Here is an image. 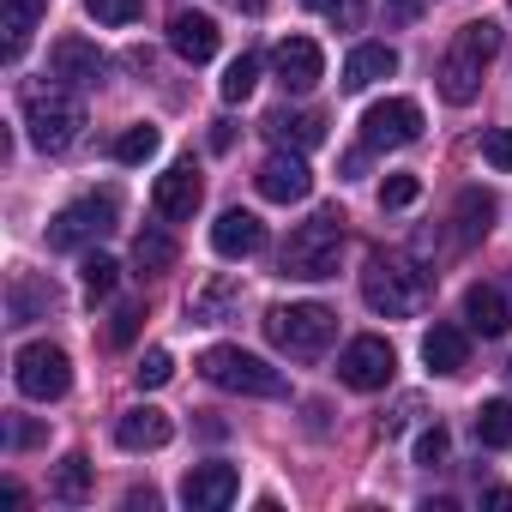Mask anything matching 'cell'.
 Instances as JSON below:
<instances>
[{"label": "cell", "instance_id": "5b68a950", "mask_svg": "<svg viewBox=\"0 0 512 512\" xmlns=\"http://www.w3.org/2000/svg\"><path fill=\"white\" fill-rule=\"evenodd\" d=\"M266 338H272L284 356L314 362V356L332 350V338H338V314L320 308V302H290V308H272V314H266Z\"/></svg>", "mask_w": 512, "mask_h": 512}, {"label": "cell", "instance_id": "d6986e66", "mask_svg": "<svg viewBox=\"0 0 512 512\" xmlns=\"http://www.w3.org/2000/svg\"><path fill=\"white\" fill-rule=\"evenodd\" d=\"M43 13H49V0H0V61H19L25 49H31V31L43 25Z\"/></svg>", "mask_w": 512, "mask_h": 512}, {"label": "cell", "instance_id": "ac0fdd59", "mask_svg": "<svg viewBox=\"0 0 512 512\" xmlns=\"http://www.w3.org/2000/svg\"><path fill=\"white\" fill-rule=\"evenodd\" d=\"M115 440H121L127 452H157V446L175 440V422H169L157 404H139V410H127V416L115 422Z\"/></svg>", "mask_w": 512, "mask_h": 512}, {"label": "cell", "instance_id": "e0dca14e", "mask_svg": "<svg viewBox=\"0 0 512 512\" xmlns=\"http://www.w3.org/2000/svg\"><path fill=\"white\" fill-rule=\"evenodd\" d=\"M217 43H223V31H217V19L211 13H175L169 19V49L181 55V61H211L217 55Z\"/></svg>", "mask_w": 512, "mask_h": 512}, {"label": "cell", "instance_id": "ffe728a7", "mask_svg": "<svg viewBox=\"0 0 512 512\" xmlns=\"http://www.w3.org/2000/svg\"><path fill=\"white\" fill-rule=\"evenodd\" d=\"M392 73H398V49H392V43H356L338 85H344V91H368V85H380V79H392Z\"/></svg>", "mask_w": 512, "mask_h": 512}, {"label": "cell", "instance_id": "52a82bcc", "mask_svg": "<svg viewBox=\"0 0 512 512\" xmlns=\"http://www.w3.org/2000/svg\"><path fill=\"white\" fill-rule=\"evenodd\" d=\"M115 217H121V199H115V193H85V199H73L67 211H55L49 247H55V253H79V247L103 241V235L115 229Z\"/></svg>", "mask_w": 512, "mask_h": 512}, {"label": "cell", "instance_id": "e575fe53", "mask_svg": "<svg viewBox=\"0 0 512 512\" xmlns=\"http://www.w3.org/2000/svg\"><path fill=\"white\" fill-rule=\"evenodd\" d=\"M416 199H422V181H416V175H386V181H380V205H386V211H404V205H416Z\"/></svg>", "mask_w": 512, "mask_h": 512}, {"label": "cell", "instance_id": "7bdbcfd3", "mask_svg": "<svg viewBox=\"0 0 512 512\" xmlns=\"http://www.w3.org/2000/svg\"><path fill=\"white\" fill-rule=\"evenodd\" d=\"M302 7H314V13H332V7H338V0H302Z\"/></svg>", "mask_w": 512, "mask_h": 512}, {"label": "cell", "instance_id": "44dd1931", "mask_svg": "<svg viewBox=\"0 0 512 512\" xmlns=\"http://www.w3.org/2000/svg\"><path fill=\"white\" fill-rule=\"evenodd\" d=\"M61 308V290L49 284V278H13V290H7V314H13V326H31V320H49Z\"/></svg>", "mask_w": 512, "mask_h": 512}, {"label": "cell", "instance_id": "60d3db41", "mask_svg": "<svg viewBox=\"0 0 512 512\" xmlns=\"http://www.w3.org/2000/svg\"><path fill=\"white\" fill-rule=\"evenodd\" d=\"M392 13H398V19H416V13H422V0H392Z\"/></svg>", "mask_w": 512, "mask_h": 512}, {"label": "cell", "instance_id": "5bb4252c", "mask_svg": "<svg viewBox=\"0 0 512 512\" xmlns=\"http://www.w3.org/2000/svg\"><path fill=\"white\" fill-rule=\"evenodd\" d=\"M199 199H205V181H199L193 163H169V169L157 175V187H151V205H157V217H169V223H187V217L199 211Z\"/></svg>", "mask_w": 512, "mask_h": 512}, {"label": "cell", "instance_id": "2e32d148", "mask_svg": "<svg viewBox=\"0 0 512 512\" xmlns=\"http://www.w3.org/2000/svg\"><path fill=\"white\" fill-rule=\"evenodd\" d=\"M211 247H217V260H253V253L266 247V223L235 205V211H223L211 223Z\"/></svg>", "mask_w": 512, "mask_h": 512}, {"label": "cell", "instance_id": "74e56055", "mask_svg": "<svg viewBox=\"0 0 512 512\" xmlns=\"http://www.w3.org/2000/svg\"><path fill=\"white\" fill-rule=\"evenodd\" d=\"M133 326H139V308H115V320H109V344H127Z\"/></svg>", "mask_w": 512, "mask_h": 512}, {"label": "cell", "instance_id": "8992f818", "mask_svg": "<svg viewBox=\"0 0 512 512\" xmlns=\"http://www.w3.org/2000/svg\"><path fill=\"white\" fill-rule=\"evenodd\" d=\"M199 374L217 386V392H241V398H284V374L260 356H247L235 344H211L199 356Z\"/></svg>", "mask_w": 512, "mask_h": 512}, {"label": "cell", "instance_id": "836d02e7", "mask_svg": "<svg viewBox=\"0 0 512 512\" xmlns=\"http://www.w3.org/2000/svg\"><path fill=\"white\" fill-rule=\"evenodd\" d=\"M85 13H91L97 25H133V19L145 13V0H85Z\"/></svg>", "mask_w": 512, "mask_h": 512}, {"label": "cell", "instance_id": "cb8c5ba5", "mask_svg": "<svg viewBox=\"0 0 512 512\" xmlns=\"http://www.w3.org/2000/svg\"><path fill=\"white\" fill-rule=\"evenodd\" d=\"M266 133H272L284 151H314V145L326 139V121L308 115V109H272V115H266Z\"/></svg>", "mask_w": 512, "mask_h": 512}, {"label": "cell", "instance_id": "277c9868", "mask_svg": "<svg viewBox=\"0 0 512 512\" xmlns=\"http://www.w3.org/2000/svg\"><path fill=\"white\" fill-rule=\"evenodd\" d=\"M362 302L386 320H410L428 302V272H416L404 253H368L362 266Z\"/></svg>", "mask_w": 512, "mask_h": 512}, {"label": "cell", "instance_id": "d6a6232c", "mask_svg": "<svg viewBox=\"0 0 512 512\" xmlns=\"http://www.w3.org/2000/svg\"><path fill=\"white\" fill-rule=\"evenodd\" d=\"M133 380H139L145 392L169 386V380H175V356H169V350H145V356H139V368H133Z\"/></svg>", "mask_w": 512, "mask_h": 512}, {"label": "cell", "instance_id": "83f0119b", "mask_svg": "<svg viewBox=\"0 0 512 512\" xmlns=\"http://www.w3.org/2000/svg\"><path fill=\"white\" fill-rule=\"evenodd\" d=\"M133 266H139V278H157V272H169V266H175V241H169L163 229H145V235L133 241Z\"/></svg>", "mask_w": 512, "mask_h": 512}, {"label": "cell", "instance_id": "f35d334b", "mask_svg": "<svg viewBox=\"0 0 512 512\" xmlns=\"http://www.w3.org/2000/svg\"><path fill=\"white\" fill-rule=\"evenodd\" d=\"M482 506H494V512H512V488H482Z\"/></svg>", "mask_w": 512, "mask_h": 512}, {"label": "cell", "instance_id": "4dcf8cb0", "mask_svg": "<svg viewBox=\"0 0 512 512\" xmlns=\"http://www.w3.org/2000/svg\"><path fill=\"white\" fill-rule=\"evenodd\" d=\"M253 85H260V61H253V55L229 61V73H223V103H247Z\"/></svg>", "mask_w": 512, "mask_h": 512}, {"label": "cell", "instance_id": "1f68e13d", "mask_svg": "<svg viewBox=\"0 0 512 512\" xmlns=\"http://www.w3.org/2000/svg\"><path fill=\"white\" fill-rule=\"evenodd\" d=\"M79 278H85V296L97 302V296H109V290H115V278H121V266L109 260V253H85V266H79Z\"/></svg>", "mask_w": 512, "mask_h": 512}, {"label": "cell", "instance_id": "d4e9b609", "mask_svg": "<svg viewBox=\"0 0 512 512\" xmlns=\"http://www.w3.org/2000/svg\"><path fill=\"white\" fill-rule=\"evenodd\" d=\"M235 302H241V284L235 278H211V284H199L187 296V314H193V326H217V320H229Z\"/></svg>", "mask_w": 512, "mask_h": 512}, {"label": "cell", "instance_id": "484cf974", "mask_svg": "<svg viewBox=\"0 0 512 512\" xmlns=\"http://www.w3.org/2000/svg\"><path fill=\"white\" fill-rule=\"evenodd\" d=\"M458 247H470V241H482L488 229H494V193H482V187H464L458 193Z\"/></svg>", "mask_w": 512, "mask_h": 512}, {"label": "cell", "instance_id": "4316f807", "mask_svg": "<svg viewBox=\"0 0 512 512\" xmlns=\"http://www.w3.org/2000/svg\"><path fill=\"white\" fill-rule=\"evenodd\" d=\"M49 494H55V500H67V506H85V500H91V458H85V452H67V458L55 464Z\"/></svg>", "mask_w": 512, "mask_h": 512}, {"label": "cell", "instance_id": "8d00e7d4", "mask_svg": "<svg viewBox=\"0 0 512 512\" xmlns=\"http://www.w3.org/2000/svg\"><path fill=\"white\" fill-rule=\"evenodd\" d=\"M446 446H452V440H446V428H440V422H434V428H422V440H416V464H428V470H434V464H446Z\"/></svg>", "mask_w": 512, "mask_h": 512}, {"label": "cell", "instance_id": "3957f363", "mask_svg": "<svg viewBox=\"0 0 512 512\" xmlns=\"http://www.w3.org/2000/svg\"><path fill=\"white\" fill-rule=\"evenodd\" d=\"M500 25L494 19H470V25H458L452 31V43H446V55H440V73H434V85H440V97L446 103H470L476 91H482V67L500 55Z\"/></svg>", "mask_w": 512, "mask_h": 512}, {"label": "cell", "instance_id": "b9f144b4", "mask_svg": "<svg viewBox=\"0 0 512 512\" xmlns=\"http://www.w3.org/2000/svg\"><path fill=\"white\" fill-rule=\"evenodd\" d=\"M229 7H241V13H266L272 0H229Z\"/></svg>", "mask_w": 512, "mask_h": 512}, {"label": "cell", "instance_id": "6da1fadb", "mask_svg": "<svg viewBox=\"0 0 512 512\" xmlns=\"http://www.w3.org/2000/svg\"><path fill=\"white\" fill-rule=\"evenodd\" d=\"M19 115H25L31 145L49 151V157L73 151L79 133H85V103H79L73 85H61V79H31V85L19 91Z\"/></svg>", "mask_w": 512, "mask_h": 512}, {"label": "cell", "instance_id": "7402d4cb", "mask_svg": "<svg viewBox=\"0 0 512 512\" xmlns=\"http://www.w3.org/2000/svg\"><path fill=\"white\" fill-rule=\"evenodd\" d=\"M464 320H470V332H482V338H506L512 308H506V296H500L494 284H470V290H464Z\"/></svg>", "mask_w": 512, "mask_h": 512}, {"label": "cell", "instance_id": "ba28073f", "mask_svg": "<svg viewBox=\"0 0 512 512\" xmlns=\"http://www.w3.org/2000/svg\"><path fill=\"white\" fill-rule=\"evenodd\" d=\"M13 386H19L25 398H37V404L67 398V386H73L67 350H61V344H25V350L13 356Z\"/></svg>", "mask_w": 512, "mask_h": 512}, {"label": "cell", "instance_id": "ab89813d", "mask_svg": "<svg viewBox=\"0 0 512 512\" xmlns=\"http://www.w3.org/2000/svg\"><path fill=\"white\" fill-rule=\"evenodd\" d=\"M332 19H344V25H356V19H362V0H338V7H332Z\"/></svg>", "mask_w": 512, "mask_h": 512}, {"label": "cell", "instance_id": "7a4b0ae2", "mask_svg": "<svg viewBox=\"0 0 512 512\" xmlns=\"http://www.w3.org/2000/svg\"><path fill=\"white\" fill-rule=\"evenodd\" d=\"M344 211L338 205H320L308 223H296L290 229V241H284V260H278V272L284 278H296V284H320V278H338V253H344Z\"/></svg>", "mask_w": 512, "mask_h": 512}, {"label": "cell", "instance_id": "9a60e30c", "mask_svg": "<svg viewBox=\"0 0 512 512\" xmlns=\"http://www.w3.org/2000/svg\"><path fill=\"white\" fill-rule=\"evenodd\" d=\"M235 494H241L235 464H193V470L181 476V500H187L193 512H223Z\"/></svg>", "mask_w": 512, "mask_h": 512}, {"label": "cell", "instance_id": "7c38bea8", "mask_svg": "<svg viewBox=\"0 0 512 512\" xmlns=\"http://www.w3.org/2000/svg\"><path fill=\"white\" fill-rule=\"evenodd\" d=\"M272 73H278V85L284 91H314L320 79H326V55H320V43L314 37H284L278 49H272Z\"/></svg>", "mask_w": 512, "mask_h": 512}, {"label": "cell", "instance_id": "d590c367", "mask_svg": "<svg viewBox=\"0 0 512 512\" xmlns=\"http://www.w3.org/2000/svg\"><path fill=\"white\" fill-rule=\"evenodd\" d=\"M482 163L500 169V175L512 169V127H488V133H482Z\"/></svg>", "mask_w": 512, "mask_h": 512}, {"label": "cell", "instance_id": "4fadbf2b", "mask_svg": "<svg viewBox=\"0 0 512 512\" xmlns=\"http://www.w3.org/2000/svg\"><path fill=\"white\" fill-rule=\"evenodd\" d=\"M49 73H55L61 85H73V91H91V85H103L109 61H103L97 43H85V37H61V43L49 49Z\"/></svg>", "mask_w": 512, "mask_h": 512}, {"label": "cell", "instance_id": "f546056e", "mask_svg": "<svg viewBox=\"0 0 512 512\" xmlns=\"http://www.w3.org/2000/svg\"><path fill=\"white\" fill-rule=\"evenodd\" d=\"M157 145H163V133H157L151 121H139V127H127V133L115 139V163H127V169H133V163H151Z\"/></svg>", "mask_w": 512, "mask_h": 512}, {"label": "cell", "instance_id": "30bf717a", "mask_svg": "<svg viewBox=\"0 0 512 512\" xmlns=\"http://www.w3.org/2000/svg\"><path fill=\"white\" fill-rule=\"evenodd\" d=\"M392 374H398V356H392L386 338H350L344 356H338V380L350 392H386Z\"/></svg>", "mask_w": 512, "mask_h": 512}, {"label": "cell", "instance_id": "f1b7e54d", "mask_svg": "<svg viewBox=\"0 0 512 512\" xmlns=\"http://www.w3.org/2000/svg\"><path fill=\"white\" fill-rule=\"evenodd\" d=\"M476 440L494 446V452L512 446V404H506V398H488V404L476 410Z\"/></svg>", "mask_w": 512, "mask_h": 512}, {"label": "cell", "instance_id": "603a6c76", "mask_svg": "<svg viewBox=\"0 0 512 512\" xmlns=\"http://www.w3.org/2000/svg\"><path fill=\"white\" fill-rule=\"evenodd\" d=\"M422 362L434 368V374H464V362H470V338H464V326H428L422 332Z\"/></svg>", "mask_w": 512, "mask_h": 512}, {"label": "cell", "instance_id": "9c48e42d", "mask_svg": "<svg viewBox=\"0 0 512 512\" xmlns=\"http://www.w3.org/2000/svg\"><path fill=\"white\" fill-rule=\"evenodd\" d=\"M416 139H422V103L386 97V103H368L362 109V145L368 151H404Z\"/></svg>", "mask_w": 512, "mask_h": 512}, {"label": "cell", "instance_id": "8fae6325", "mask_svg": "<svg viewBox=\"0 0 512 512\" xmlns=\"http://www.w3.org/2000/svg\"><path fill=\"white\" fill-rule=\"evenodd\" d=\"M253 187H260V199H272V205H302L314 193V175H308L302 151H272L260 163V175H253Z\"/></svg>", "mask_w": 512, "mask_h": 512}]
</instances>
